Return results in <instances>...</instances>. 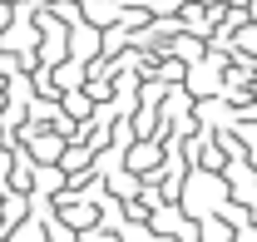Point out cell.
<instances>
[{"mask_svg": "<svg viewBox=\"0 0 257 242\" xmlns=\"http://www.w3.org/2000/svg\"><path fill=\"white\" fill-rule=\"evenodd\" d=\"M203 237L208 242H227V227L223 222H203Z\"/></svg>", "mask_w": 257, "mask_h": 242, "instance_id": "1", "label": "cell"}]
</instances>
